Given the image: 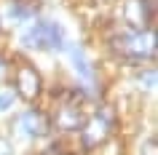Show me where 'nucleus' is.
I'll list each match as a JSON object with an SVG mask.
<instances>
[{
	"mask_svg": "<svg viewBox=\"0 0 158 155\" xmlns=\"http://www.w3.org/2000/svg\"><path fill=\"white\" fill-rule=\"evenodd\" d=\"M110 51L115 54L118 59L123 62H153L156 56V38H153V30H145V32H121L110 40Z\"/></svg>",
	"mask_w": 158,
	"mask_h": 155,
	"instance_id": "1",
	"label": "nucleus"
},
{
	"mask_svg": "<svg viewBox=\"0 0 158 155\" xmlns=\"http://www.w3.org/2000/svg\"><path fill=\"white\" fill-rule=\"evenodd\" d=\"M83 123H86L83 94L81 91H62V102H59V112H56V126L64 128V131H81Z\"/></svg>",
	"mask_w": 158,
	"mask_h": 155,
	"instance_id": "2",
	"label": "nucleus"
},
{
	"mask_svg": "<svg viewBox=\"0 0 158 155\" xmlns=\"http://www.w3.org/2000/svg\"><path fill=\"white\" fill-rule=\"evenodd\" d=\"M110 131H113V118L107 112H94L81 126V145L86 150H94V147H99L110 137Z\"/></svg>",
	"mask_w": 158,
	"mask_h": 155,
	"instance_id": "3",
	"label": "nucleus"
},
{
	"mask_svg": "<svg viewBox=\"0 0 158 155\" xmlns=\"http://www.w3.org/2000/svg\"><path fill=\"white\" fill-rule=\"evenodd\" d=\"M24 46H30V48H59L62 46V30L54 22H35L24 32Z\"/></svg>",
	"mask_w": 158,
	"mask_h": 155,
	"instance_id": "4",
	"label": "nucleus"
},
{
	"mask_svg": "<svg viewBox=\"0 0 158 155\" xmlns=\"http://www.w3.org/2000/svg\"><path fill=\"white\" fill-rule=\"evenodd\" d=\"M153 19H156V0H129L126 22L131 24L134 32L153 30Z\"/></svg>",
	"mask_w": 158,
	"mask_h": 155,
	"instance_id": "5",
	"label": "nucleus"
},
{
	"mask_svg": "<svg viewBox=\"0 0 158 155\" xmlns=\"http://www.w3.org/2000/svg\"><path fill=\"white\" fill-rule=\"evenodd\" d=\"M40 72L35 70L30 62H19L16 64V94L22 99H27V102H32L38 94H40Z\"/></svg>",
	"mask_w": 158,
	"mask_h": 155,
	"instance_id": "6",
	"label": "nucleus"
},
{
	"mask_svg": "<svg viewBox=\"0 0 158 155\" xmlns=\"http://www.w3.org/2000/svg\"><path fill=\"white\" fill-rule=\"evenodd\" d=\"M19 126H22V131H24L27 137H46L51 131V123H48V118L40 112V110H27L22 118H19Z\"/></svg>",
	"mask_w": 158,
	"mask_h": 155,
	"instance_id": "7",
	"label": "nucleus"
},
{
	"mask_svg": "<svg viewBox=\"0 0 158 155\" xmlns=\"http://www.w3.org/2000/svg\"><path fill=\"white\" fill-rule=\"evenodd\" d=\"M70 54H73V62H75V70L83 75L86 80H91L94 78V72H91V67L86 64V59H83V54H81V48H75V46H70Z\"/></svg>",
	"mask_w": 158,
	"mask_h": 155,
	"instance_id": "8",
	"label": "nucleus"
},
{
	"mask_svg": "<svg viewBox=\"0 0 158 155\" xmlns=\"http://www.w3.org/2000/svg\"><path fill=\"white\" fill-rule=\"evenodd\" d=\"M156 137H148L145 142H142V147H139V155H158V150H156Z\"/></svg>",
	"mask_w": 158,
	"mask_h": 155,
	"instance_id": "9",
	"label": "nucleus"
},
{
	"mask_svg": "<svg viewBox=\"0 0 158 155\" xmlns=\"http://www.w3.org/2000/svg\"><path fill=\"white\" fill-rule=\"evenodd\" d=\"M14 104V91H6V94H0V110H8Z\"/></svg>",
	"mask_w": 158,
	"mask_h": 155,
	"instance_id": "10",
	"label": "nucleus"
},
{
	"mask_svg": "<svg viewBox=\"0 0 158 155\" xmlns=\"http://www.w3.org/2000/svg\"><path fill=\"white\" fill-rule=\"evenodd\" d=\"M40 155H70V153H67V150H64L62 145H51L48 150H43Z\"/></svg>",
	"mask_w": 158,
	"mask_h": 155,
	"instance_id": "11",
	"label": "nucleus"
},
{
	"mask_svg": "<svg viewBox=\"0 0 158 155\" xmlns=\"http://www.w3.org/2000/svg\"><path fill=\"white\" fill-rule=\"evenodd\" d=\"M0 155H11V145L3 137H0Z\"/></svg>",
	"mask_w": 158,
	"mask_h": 155,
	"instance_id": "12",
	"label": "nucleus"
},
{
	"mask_svg": "<svg viewBox=\"0 0 158 155\" xmlns=\"http://www.w3.org/2000/svg\"><path fill=\"white\" fill-rule=\"evenodd\" d=\"M3 72H6V62H3V56H0V78H3Z\"/></svg>",
	"mask_w": 158,
	"mask_h": 155,
	"instance_id": "13",
	"label": "nucleus"
},
{
	"mask_svg": "<svg viewBox=\"0 0 158 155\" xmlns=\"http://www.w3.org/2000/svg\"><path fill=\"white\" fill-rule=\"evenodd\" d=\"M38 155H40V153H38Z\"/></svg>",
	"mask_w": 158,
	"mask_h": 155,
	"instance_id": "14",
	"label": "nucleus"
}]
</instances>
